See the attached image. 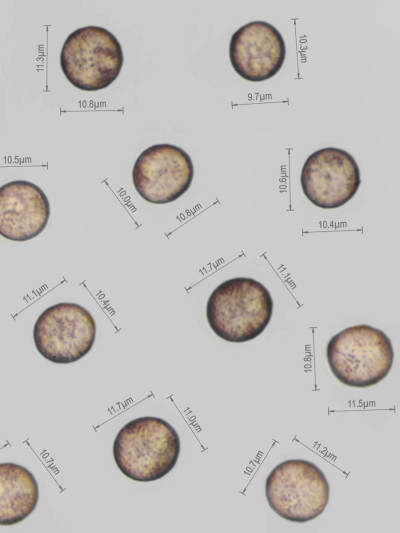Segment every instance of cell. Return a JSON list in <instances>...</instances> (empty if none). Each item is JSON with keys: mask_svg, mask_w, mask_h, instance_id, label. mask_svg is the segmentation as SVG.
Listing matches in <instances>:
<instances>
[{"mask_svg": "<svg viewBox=\"0 0 400 533\" xmlns=\"http://www.w3.org/2000/svg\"><path fill=\"white\" fill-rule=\"evenodd\" d=\"M270 508L293 523H306L326 509L330 486L323 471L305 459H288L276 465L265 482Z\"/></svg>", "mask_w": 400, "mask_h": 533, "instance_id": "5", "label": "cell"}, {"mask_svg": "<svg viewBox=\"0 0 400 533\" xmlns=\"http://www.w3.org/2000/svg\"><path fill=\"white\" fill-rule=\"evenodd\" d=\"M50 203L44 191L27 180L0 186V235L15 242L31 240L45 229Z\"/></svg>", "mask_w": 400, "mask_h": 533, "instance_id": "10", "label": "cell"}, {"mask_svg": "<svg viewBox=\"0 0 400 533\" xmlns=\"http://www.w3.org/2000/svg\"><path fill=\"white\" fill-rule=\"evenodd\" d=\"M273 300L268 289L249 277H235L220 283L210 294L206 318L212 331L227 342L255 339L268 326Z\"/></svg>", "mask_w": 400, "mask_h": 533, "instance_id": "2", "label": "cell"}, {"mask_svg": "<svg viewBox=\"0 0 400 533\" xmlns=\"http://www.w3.org/2000/svg\"><path fill=\"white\" fill-rule=\"evenodd\" d=\"M39 499L38 483L26 467L0 463V525L10 526L25 520Z\"/></svg>", "mask_w": 400, "mask_h": 533, "instance_id": "11", "label": "cell"}, {"mask_svg": "<svg viewBox=\"0 0 400 533\" xmlns=\"http://www.w3.org/2000/svg\"><path fill=\"white\" fill-rule=\"evenodd\" d=\"M180 438L174 427L159 417L135 418L117 433L113 457L119 470L137 482L163 478L176 465Z\"/></svg>", "mask_w": 400, "mask_h": 533, "instance_id": "1", "label": "cell"}, {"mask_svg": "<svg viewBox=\"0 0 400 533\" xmlns=\"http://www.w3.org/2000/svg\"><path fill=\"white\" fill-rule=\"evenodd\" d=\"M229 58L240 77L250 82H262L275 76L283 66L285 41L272 24L251 21L233 33Z\"/></svg>", "mask_w": 400, "mask_h": 533, "instance_id": "9", "label": "cell"}, {"mask_svg": "<svg viewBox=\"0 0 400 533\" xmlns=\"http://www.w3.org/2000/svg\"><path fill=\"white\" fill-rule=\"evenodd\" d=\"M124 55L116 36L104 27L84 26L70 33L61 49L60 66L74 87L88 92L110 86L119 76Z\"/></svg>", "mask_w": 400, "mask_h": 533, "instance_id": "4", "label": "cell"}, {"mask_svg": "<svg viewBox=\"0 0 400 533\" xmlns=\"http://www.w3.org/2000/svg\"><path fill=\"white\" fill-rule=\"evenodd\" d=\"M194 177L191 157L182 148L155 144L137 157L132 182L137 193L152 204H167L180 198L190 188Z\"/></svg>", "mask_w": 400, "mask_h": 533, "instance_id": "7", "label": "cell"}, {"mask_svg": "<svg viewBox=\"0 0 400 533\" xmlns=\"http://www.w3.org/2000/svg\"><path fill=\"white\" fill-rule=\"evenodd\" d=\"M96 323L92 314L73 302L47 307L37 318L33 340L42 357L55 364L74 363L92 349Z\"/></svg>", "mask_w": 400, "mask_h": 533, "instance_id": "6", "label": "cell"}, {"mask_svg": "<svg viewBox=\"0 0 400 533\" xmlns=\"http://www.w3.org/2000/svg\"><path fill=\"white\" fill-rule=\"evenodd\" d=\"M326 358L333 375L342 384L371 387L389 374L394 350L389 337L368 324L349 326L331 337Z\"/></svg>", "mask_w": 400, "mask_h": 533, "instance_id": "3", "label": "cell"}, {"mask_svg": "<svg viewBox=\"0 0 400 533\" xmlns=\"http://www.w3.org/2000/svg\"><path fill=\"white\" fill-rule=\"evenodd\" d=\"M300 183L313 205L335 209L348 203L358 191L360 169L347 151L325 147L308 156L301 170Z\"/></svg>", "mask_w": 400, "mask_h": 533, "instance_id": "8", "label": "cell"}]
</instances>
